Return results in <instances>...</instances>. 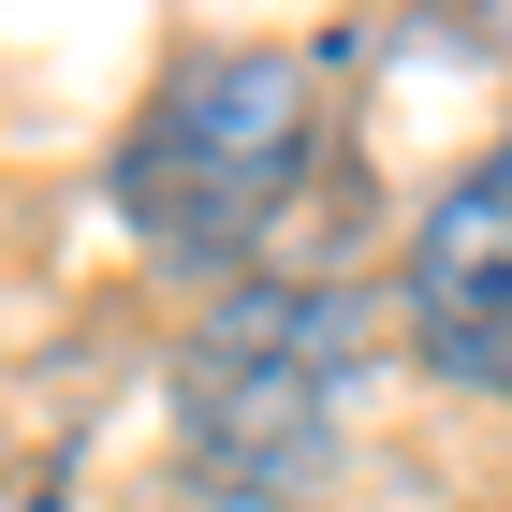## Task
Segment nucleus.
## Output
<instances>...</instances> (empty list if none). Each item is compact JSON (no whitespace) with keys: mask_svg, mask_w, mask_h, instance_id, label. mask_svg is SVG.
<instances>
[{"mask_svg":"<svg viewBox=\"0 0 512 512\" xmlns=\"http://www.w3.org/2000/svg\"><path fill=\"white\" fill-rule=\"evenodd\" d=\"M337 439H352V293H308V278L220 293V322L176 352V469H191V498L293 512L337 483Z\"/></svg>","mask_w":512,"mask_h":512,"instance_id":"obj_2","label":"nucleus"},{"mask_svg":"<svg viewBox=\"0 0 512 512\" xmlns=\"http://www.w3.org/2000/svg\"><path fill=\"white\" fill-rule=\"evenodd\" d=\"M322 161V59L308 44H205L147 88L118 147V220L147 264H235Z\"/></svg>","mask_w":512,"mask_h":512,"instance_id":"obj_1","label":"nucleus"},{"mask_svg":"<svg viewBox=\"0 0 512 512\" xmlns=\"http://www.w3.org/2000/svg\"><path fill=\"white\" fill-rule=\"evenodd\" d=\"M395 308H410V352L469 395H512V132L425 205V235L395 264Z\"/></svg>","mask_w":512,"mask_h":512,"instance_id":"obj_3","label":"nucleus"}]
</instances>
